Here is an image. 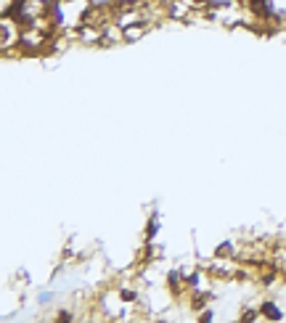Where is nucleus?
Listing matches in <instances>:
<instances>
[{
    "label": "nucleus",
    "instance_id": "7ed1b4c3",
    "mask_svg": "<svg viewBox=\"0 0 286 323\" xmlns=\"http://www.w3.org/2000/svg\"><path fill=\"white\" fill-rule=\"evenodd\" d=\"M157 230H159V215L154 212V215L149 217V225H146V230H143V236H146V241H151L154 236H157Z\"/></svg>",
    "mask_w": 286,
    "mask_h": 323
},
{
    "label": "nucleus",
    "instance_id": "f257e3e1",
    "mask_svg": "<svg viewBox=\"0 0 286 323\" xmlns=\"http://www.w3.org/2000/svg\"><path fill=\"white\" fill-rule=\"evenodd\" d=\"M149 29H151L149 21H135V24L125 27V29H122V32H125V43H135V40H140Z\"/></svg>",
    "mask_w": 286,
    "mask_h": 323
},
{
    "label": "nucleus",
    "instance_id": "f03ea898",
    "mask_svg": "<svg viewBox=\"0 0 286 323\" xmlns=\"http://www.w3.org/2000/svg\"><path fill=\"white\" fill-rule=\"evenodd\" d=\"M260 313H262V318H270V320H281V318H283V313L278 310V305L270 302V299L260 305Z\"/></svg>",
    "mask_w": 286,
    "mask_h": 323
}]
</instances>
